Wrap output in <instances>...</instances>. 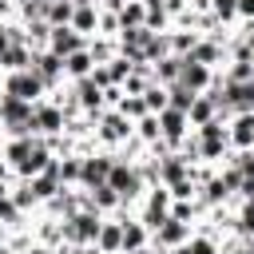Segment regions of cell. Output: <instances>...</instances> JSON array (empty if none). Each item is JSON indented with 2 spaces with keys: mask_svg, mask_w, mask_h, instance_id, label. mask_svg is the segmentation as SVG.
Listing matches in <instances>:
<instances>
[{
  "mask_svg": "<svg viewBox=\"0 0 254 254\" xmlns=\"http://www.w3.org/2000/svg\"><path fill=\"white\" fill-rule=\"evenodd\" d=\"M0 67H8V71H28V67H32V52H28L24 44H12V48L0 56Z\"/></svg>",
  "mask_w": 254,
  "mask_h": 254,
  "instance_id": "e0dca14e",
  "label": "cell"
},
{
  "mask_svg": "<svg viewBox=\"0 0 254 254\" xmlns=\"http://www.w3.org/2000/svg\"><path fill=\"white\" fill-rule=\"evenodd\" d=\"M159 179L171 183V187L183 183V179H187V155H167V159L159 163Z\"/></svg>",
  "mask_w": 254,
  "mask_h": 254,
  "instance_id": "2e32d148",
  "label": "cell"
},
{
  "mask_svg": "<svg viewBox=\"0 0 254 254\" xmlns=\"http://www.w3.org/2000/svg\"><path fill=\"white\" fill-rule=\"evenodd\" d=\"M32 254H56L52 246H32Z\"/></svg>",
  "mask_w": 254,
  "mask_h": 254,
  "instance_id": "8d00e7d4",
  "label": "cell"
},
{
  "mask_svg": "<svg viewBox=\"0 0 254 254\" xmlns=\"http://www.w3.org/2000/svg\"><path fill=\"white\" fill-rule=\"evenodd\" d=\"M99 226H103V222H99V210L87 206V210H75L71 218H64L60 234H64L71 246H91V242L99 238Z\"/></svg>",
  "mask_w": 254,
  "mask_h": 254,
  "instance_id": "6da1fadb",
  "label": "cell"
},
{
  "mask_svg": "<svg viewBox=\"0 0 254 254\" xmlns=\"http://www.w3.org/2000/svg\"><path fill=\"white\" fill-rule=\"evenodd\" d=\"M179 71H183V56H163V64H159V79L179 83Z\"/></svg>",
  "mask_w": 254,
  "mask_h": 254,
  "instance_id": "484cf974",
  "label": "cell"
},
{
  "mask_svg": "<svg viewBox=\"0 0 254 254\" xmlns=\"http://www.w3.org/2000/svg\"><path fill=\"white\" fill-rule=\"evenodd\" d=\"M139 135L155 139V135H159V119H155V115H143V119H139Z\"/></svg>",
  "mask_w": 254,
  "mask_h": 254,
  "instance_id": "f546056e",
  "label": "cell"
},
{
  "mask_svg": "<svg viewBox=\"0 0 254 254\" xmlns=\"http://www.w3.org/2000/svg\"><path fill=\"white\" fill-rule=\"evenodd\" d=\"M171 254H190V246H187V242H183V246H175V250H171Z\"/></svg>",
  "mask_w": 254,
  "mask_h": 254,
  "instance_id": "74e56055",
  "label": "cell"
},
{
  "mask_svg": "<svg viewBox=\"0 0 254 254\" xmlns=\"http://www.w3.org/2000/svg\"><path fill=\"white\" fill-rule=\"evenodd\" d=\"M87 44H83V36L71 28V24H64V28H52L48 32V52H56L60 60H67L71 52H83Z\"/></svg>",
  "mask_w": 254,
  "mask_h": 254,
  "instance_id": "277c9868",
  "label": "cell"
},
{
  "mask_svg": "<svg viewBox=\"0 0 254 254\" xmlns=\"http://www.w3.org/2000/svg\"><path fill=\"white\" fill-rule=\"evenodd\" d=\"M48 163H52V147H48V143H32L28 159H24V163H20L16 171H20V175H32V179H36V175H40V171H44Z\"/></svg>",
  "mask_w": 254,
  "mask_h": 254,
  "instance_id": "7c38bea8",
  "label": "cell"
},
{
  "mask_svg": "<svg viewBox=\"0 0 254 254\" xmlns=\"http://www.w3.org/2000/svg\"><path fill=\"white\" fill-rule=\"evenodd\" d=\"M187 56H190L194 64H202V67H210V64H214V60L222 56V48H218V44H210V40H202V44L194 40V48H190Z\"/></svg>",
  "mask_w": 254,
  "mask_h": 254,
  "instance_id": "cb8c5ba5",
  "label": "cell"
},
{
  "mask_svg": "<svg viewBox=\"0 0 254 254\" xmlns=\"http://www.w3.org/2000/svg\"><path fill=\"white\" fill-rule=\"evenodd\" d=\"M167 210H171V190H151V198H147V214H143V226L147 230H155L163 218H167Z\"/></svg>",
  "mask_w": 254,
  "mask_h": 254,
  "instance_id": "8fae6325",
  "label": "cell"
},
{
  "mask_svg": "<svg viewBox=\"0 0 254 254\" xmlns=\"http://www.w3.org/2000/svg\"><path fill=\"white\" fill-rule=\"evenodd\" d=\"M151 234H155V242H159V246H183V242H187V234H190V226L167 214V218H163Z\"/></svg>",
  "mask_w": 254,
  "mask_h": 254,
  "instance_id": "52a82bcc",
  "label": "cell"
},
{
  "mask_svg": "<svg viewBox=\"0 0 254 254\" xmlns=\"http://www.w3.org/2000/svg\"><path fill=\"white\" fill-rule=\"evenodd\" d=\"M214 12L222 20H230V16H238V0H214Z\"/></svg>",
  "mask_w": 254,
  "mask_h": 254,
  "instance_id": "4dcf8cb0",
  "label": "cell"
},
{
  "mask_svg": "<svg viewBox=\"0 0 254 254\" xmlns=\"http://www.w3.org/2000/svg\"><path fill=\"white\" fill-rule=\"evenodd\" d=\"M238 226H242L246 234H254V202H246V206H242V218H238Z\"/></svg>",
  "mask_w": 254,
  "mask_h": 254,
  "instance_id": "d6a6232c",
  "label": "cell"
},
{
  "mask_svg": "<svg viewBox=\"0 0 254 254\" xmlns=\"http://www.w3.org/2000/svg\"><path fill=\"white\" fill-rule=\"evenodd\" d=\"M75 95H79V103H83V107H99V103H103V91H99V83H95L91 75L75 79Z\"/></svg>",
  "mask_w": 254,
  "mask_h": 254,
  "instance_id": "44dd1931",
  "label": "cell"
},
{
  "mask_svg": "<svg viewBox=\"0 0 254 254\" xmlns=\"http://www.w3.org/2000/svg\"><path fill=\"white\" fill-rule=\"evenodd\" d=\"M67 254H99V250H91V246H71Z\"/></svg>",
  "mask_w": 254,
  "mask_h": 254,
  "instance_id": "d590c367",
  "label": "cell"
},
{
  "mask_svg": "<svg viewBox=\"0 0 254 254\" xmlns=\"http://www.w3.org/2000/svg\"><path fill=\"white\" fill-rule=\"evenodd\" d=\"M95 24H99V12H95L91 4H75V12H71V28L83 36V32H95Z\"/></svg>",
  "mask_w": 254,
  "mask_h": 254,
  "instance_id": "d6986e66",
  "label": "cell"
},
{
  "mask_svg": "<svg viewBox=\"0 0 254 254\" xmlns=\"http://www.w3.org/2000/svg\"><path fill=\"white\" fill-rule=\"evenodd\" d=\"M226 139H230L234 147L250 151V147H254V111H242V115H234V123H230V131H226Z\"/></svg>",
  "mask_w": 254,
  "mask_h": 254,
  "instance_id": "ba28073f",
  "label": "cell"
},
{
  "mask_svg": "<svg viewBox=\"0 0 254 254\" xmlns=\"http://www.w3.org/2000/svg\"><path fill=\"white\" fill-rule=\"evenodd\" d=\"M143 103H147L151 115H159V111L167 107V87H147V91H143Z\"/></svg>",
  "mask_w": 254,
  "mask_h": 254,
  "instance_id": "4316f807",
  "label": "cell"
},
{
  "mask_svg": "<svg viewBox=\"0 0 254 254\" xmlns=\"http://www.w3.org/2000/svg\"><path fill=\"white\" fill-rule=\"evenodd\" d=\"M159 135H167L171 143H179L183 139V131H187V111H175V107H163L159 115Z\"/></svg>",
  "mask_w": 254,
  "mask_h": 254,
  "instance_id": "30bf717a",
  "label": "cell"
},
{
  "mask_svg": "<svg viewBox=\"0 0 254 254\" xmlns=\"http://www.w3.org/2000/svg\"><path fill=\"white\" fill-rule=\"evenodd\" d=\"M0 254H12V250H8V246H0Z\"/></svg>",
  "mask_w": 254,
  "mask_h": 254,
  "instance_id": "ab89813d",
  "label": "cell"
},
{
  "mask_svg": "<svg viewBox=\"0 0 254 254\" xmlns=\"http://www.w3.org/2000/svg\"><path fill=\"white\" fill-rule=\"evenodd\" d=\"M131 254H155V250H151V246H139V250H131Z\"/></svg>",
  "mask_w": 254,
  "mask_h": 254,
  "instance_id": "f35d334b",
  "label": "cell"
},
{
  "mask_svg": "<svg viewBox=\"0 0 254 254\" xmlns=\"http://www.w3.org/2000/svg\"><path fill=\"white\" fill-rule=\"evenodd\" d=\"M99 135H103V139H111V143H115V139H127V135H131V123H127L123 115H107Z\"/></svg>",
  "mask_w": 254,
  "mask_h": 254,
  "instance_id": "d4e9b609",
  "label": "cell"
},
{
  "mask_svg": "<svg viewBox=\"0 0 254 254\" xmlns=\"http://www.w3.org/2000/svg\"><path fill=\"white\" fill-rule=\"evenodd\" d=\"M32 115H36V131H48V135L64 131V111L60 107H36Z\"/></svg>",
  "mask_w": 254,
  "mask_h": 254,
  "instance_id": "ac0fdd59",
  "label": "cell"
},
{
  "mask_svg": "<svg viewBox=\"0 0 254 254\" xmlns=\"http://www.w3.org/2000/svg\"><path fill=\"white\" fill-rule=\"evenodd\" d=\"M210 119H218V107H214V99H210V95H198V99L190 103V111H187V123L206 127Z\"/></svg>",
  "mask_w": 254,
  "mask_h": 254,
  "instance_id": "9a60e30c",
  "label": "cell"
},
{
  "mask_svg": "<svg viewBox=\"0 0 254 254\" xmlns=\"http://www.w3.org/2000/svg\"><path fill=\"white\" fill-rule=\"evenodd\" d=\"M79 163H83V159H64V163H60V183H75V179H79Z\"/></svg>",
  "mask_w": 254,
  "mask_h": 254,
  "instance_id": "83f0119b",
  "label": "cell"
},
{
  "mask_svg": "<svg viewBox=\"0 0 254 254\" xmlns=\"http://www.w3.org/2000/svg\"><path fill=\"white\" fill-rule=\"evenodd\" d=\"M95 250L119 254V250H123V222H103V226H99V238H95Z\"/></svg>",
  "mask_w": 254,
  "mask_h": 254,
  "instance_id": "4fadbf2b",
  "label": "cell"
},
{
  "mask_svg": "<svg viewBox=\"0 0 254 254\" xmlns=\"http://www.w3.org/2000/svg\"><path fill=\"white\" fill-rule=\"evenodd\" d=\"M32 71L40 75L44 87H52V83L64 75V60H60L56 52H32Z\"/></svg>",
  "mask_w": 254,
  "mask_h": 254,
  "instance_id": "8992f818",
  "label": "cell"
},
{
  "mask_svg": "<svg viewBox=\"0 0 254 254\" xmlns=\"http://www.w3.org/2000/svg\"><path fill=\"white\" fill-rule=\"evenodd\" d=\"M40 91H44V83H40V75H36L32 67H28V71H12V75L4 79V95H12V99L32 103Z\"/></svg>",
  "mask_w": 254,
  "mask_h": 254,
  "instance_id": "7a4b0ae2",
  "label": "cell"
},
{
  "mask_svg": "<svg viewBox=\"0 0 254 254\" xmlns=\"http://www.w3.org/2000/svg\"><path fill=\"white\" fill-rule=\"evenodd\" d=\"M0 238H4V222H0Z\"/></svg>",
  "mask_w": 254,
  "mask_h": 254,
  "instance_id": "60d3db41",
  "label": "cell"
},
{
  "mask_svg": "<svg viewBox=\"0 0 254 254\" xmlns=\"http://www.w3.org/2000/svg\"><path fill=\"white\" fill-rule=\"evenodd\" d=\"M242 194H246V202H254V179H246V183H242Z\"/></svg>",
  "mask_w": 254,
  "mask_h": 254,
  "instance_id": "e575fe53",
  "label": "cell"
},
{
  "mask_svg": "<svg viewBox=\"0 0 254 254\" xmlns=\"http://www.w3.org/2000/svg\"><path fill=\"white\" fill-rule=\"evenodd\" d=\"M107 187L127 202V198H135V194H139L143 179H139V171H135V167H127V163H119V159H115V167H111V175H107Z\"/></svg>",
  "mask_w": 254,
  "mask_h": 254,
  "instance_id": "3957f363",
  "label": "cell"
},
{
  "mask_svg": "<svg viewBox=\"0 0 254 254\" xmlns=\"http://www.w3.org/2000/svg\"><path fill=\"white\" fill-rule=\"evenodd\" d=\"M119 202H123V198H119V194H115V190H111L107 183L91 187V202H87L91 210H111V206H119Z\"/></svg>",
  "mask_w": 254,
  "mask_h": 254,
  "instance_id": "7402d4cb",
  "label": "cell"
},
{
  "mask_svg": "<svg viewBox=\"0 0 254 254\" xmlns=\"http://www.w3.org/2000/svg\"><path fill=\"white\" fill-rule=\"evenodd\" d=\"M187 246H190V254H214V242L210 238H190Z\"/></svg>",
  "mask_w": 254,
  "mask_h": 254,
  "instance_id": "1f68e13d",
  "label": "cell"
},
{
  "mask_svg": "<svg viewBox=\"0 0 254 254\" xmlns=\"http://www.w3.org/2000/svg\"><path fill=\"white\" fill-rule=\"evenodd\" d=\"M147 246V226L143 222H123V254Z\"/></svg>",
  "mask_w": 254,
  "mask_h": 254,
  "instance_id": "603a6c76",
  "label": "cell"
},
{
  "mask_svg": "<svg viewBox=\"0 0 254 254\" xmlns=\"http://www.w3.org/2000/svg\"><path fill=\"white\" fill-rule=\"evenodd\" d=\"M250 151H254V147H250Z\"/></svg>",
  "mask_w": 254,
  "mask_h": 254,
  "instance_id": "b9f144b4",
  "label": "cell"
},
{
  "mask_svg": "<svg viewBox=\"0 0 254 254\" xmlns=\"http://www.w3.org/2000/svg\"><path fill=\"white\" fill-rule=\"evenodd\" d=\"M111 167H115V155H91V159H83V163H79V183L91 190V187L107 183Z\"/></svg>",
  "mask_w": 254,
  "mask_h": 254,
  "instance_id": "5b68a950",
  "label": "cell"
},
{
  "mask_svg": "<svg viewBox=\"0 0 254 254\" xmlns=\"http://www.w3.org/2000/svg\"><path fill=\"white\" fill-rule=\"evenodd\" d=\"M179 83H183V87H190V91L198 95V91L210 83V67H202V64H194L190 56H183V71H179Z\"/></svg>",
  "mask_w": 254,
  "mask_h": 254,
  "instance_id": "9c48e42d",
  "label": "cell"
},
{
  "mask_svg": "<svg viewBox=\"0 0 254 254\" xmlns=\"http://www.w3.org/2000/svg\"><path fill=\"white\" fill-rule=\"evenodd\" d=\"M238 16H246V20H254V0H238Z\"/></svg>",
  "mask_w": 254,
  "mask_h": 254,
  "instance_id": "836d02e7",
  "label": "cell"
},
{
  "mask_svg": "<svg viewBox=\"0 0 254 254\" xmlns=\"http://www.w3.org/2000/svg\"><path fill=\"white\" fill-rule=\"evenodd\" d=\"M0 222H20V206L12 198H0Z\"/></svg>",
  "mask_w": 254,
  "mask_h": 254,
  "instance_id": "f1b7e54d",
  "label": "cell"
},
{
  "mask_svg": "<svg viewBox=\"0 0 254 254\" xmlns=\"http://www.w3.org/2000/svg\"><path fill=\"white\" fill-rule=\"evenodd\" d=\"M91 64H95V60H91V52L83 48V52H71V56L64 60V71L75 75V79H83V75H91Z\"/></svg>",
  "mask_w": 254,
  "mask_h": 254,
  "instance_id": "ffe728a7",
  "label": "cell"
},
{
  "mask_svg": "<svg viewBox=\"0 0 254 254\" xmlns=\"http://www.w3.org/2000/svg\"><path fill=\"white\" fill-rule=\"evenodd\" d=\"M71 12H75V0H52L44 8V24L48 28H64V24H71Z\"/></svg>",
  "mask_w": 254,
  "mask_h": 254,
  "instance_id": "5bb4252c",
  "label": "cell"
}]
</instances>
